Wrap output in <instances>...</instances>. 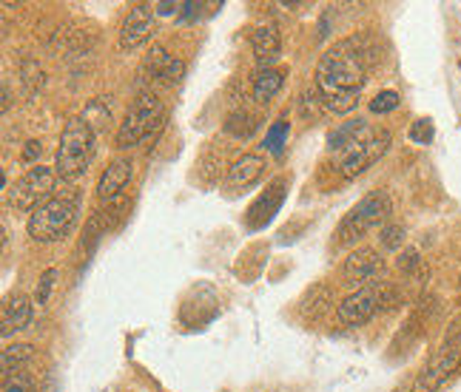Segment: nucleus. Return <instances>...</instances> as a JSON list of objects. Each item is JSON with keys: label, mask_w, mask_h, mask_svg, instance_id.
<instances>
[{"label": "nucleus", "mask_w": 461, "mask_h": 392, "mask_svg": "<svg viewBox=\"0 0 461 392\" xmlns=\"http://www.w3.org/2000/svg\"><path fill=\"white\" fill-rule=\"evenodd\" d=\"M370 71V51L359 38L333 43L316 66V92L330 114L357 109L362 85Z\"/></svg>", "instance_id": "f257e3e1"}, {"label": "nucleus", "mask_w": 461, "mask_h": 392, "mask_svg": "<svg viewBox=\"0 0 461 392\" xmlns=\"http://www.w3.org/2000/svg\"><path fill=\"white\" fill-rule=\"evenodd\" d=\"M92 156H95V129L88 126L86 117H77L68 122L60 137L55 171L60 180H77V176L86 174Z\"/></svg>", "instance_id": "f03ea898"}, {"label": "nucleus", "mask_w": 461, "mask_h": 392, "mask_svg": "<svg viewBox=\"0 0 461 392\" xmlns=\"http://www.w3.org/2000/svg\"><path fill=\"white\" fill-rule=\"evenodd\" d=\"M77 222V202L75 196H51L29 217V236L34 242H55L63 239L72 225Z\"/></svg>", "instance_id": "7ed1b4c3"}, {"label": "nucleus", "mask_w": 461, "mask_h": 392, "mask_svg": "<svg viewBox=\"0 0 461 392\" xmlns=\"http://www.w3.org/2000/svg\"><path fill=\"white\" fill-rule=\"evenodd\" d=\"M163 120H166V109H163V102H159V97L151 92L140 94L129 105V111L117 129V148L140 146V142H143L157 126H163Z\"/></svg>", "instance_id": "20e7f679"}, {"label": "nucleus", "mask_w": 461, "mask_h": 392, "mask_svg": "<svg viewBox=\"0 0 461 392\" xmlns=\"http://www.w3.org/2000/svg\"><path fill=\"white\" fill-rule=\"evenodd\" d=\"M390 210H393L390 193L387 191H370L365 200L339 222V230H336V245L345 247V245L359 242L370 227L382 225L390 217Z\"/></svg>", "instance_id": "39448f33"}, {"label": "nucleus", "mask_w": 461, "mask_h": 392, "mask_svg": "<svg viewBox=\"0 0 461 392\" xmlns=\"http://www.w3.org/2000/svg\"><path fill=\"white\" fill-rule=\"evenodd\" d=\"M58 183V171L55 168H43L34 165L29 168L21 180H17L9 191V205L14 210H38L43 202L51 200V191H55Z\"/></svg>", "instance_id": "423d86ee"}, {"label": "nucleus", "mask_w": 461, "mask_h": 392, "mask_svg": "<svg viewBox=\"0 0 461 392\" xmlns=\"http://www.w3.org/2000/svg\"><path fill=\"white\" fill-rule=\"evenodd\" d=\"M458 367H461V330L450 333L445 342H441V347L433 352V359L428 361V367H424L416 376L413 392H436Z\"/></svg>", "instance_id": "0eeeda50"}, {"label": "nucleus", "mask_w": 461, "mask_h": 392, "mask_svg": "<svg viewBox=\"0 0 461 392\" xmlns=\"http://www.w3.org/2000/svg\"><path fill=\"white\" fill-rule=\"evenodd\" d=\"M390 148V134L387 131H374L367 134L362 142H357L350 151H345L342 163H339V171L345 180H357L359 174H365L374 163H379V159L387 154Z\"/></svg>", "instance_id": "6e6552de"}, {"label": "nucleus", "mask_w": 461, "mask_h": 392, "mask_svg": "<svg viewBox=\"0 0 461 392\" xmlns=\"http://www.w3.org/2000/svg\"><path fill=\"white\" fill-rule=\"evenodd\" d=\"M379 307H384L382 305V284H367V288L342 298V305L336 307V316H339V322L345 327H362L376 316Z\"/></svg>", "instance_id": "1a4fd4ad"}, {"label": "nucleus", "mask_w": 461, "mask_h": 392, "mask_svg": "<svg viewBox=\"0 0 461 392\" xmlns=\"http://www.w3.org/2000/svg\"><path fill=\"white\" fill-rule=\"evenodd\" d=\"M384 271V262L376 251H370V247H359V251H353L345 264H342V281L345 284H376V279L382 276Z\"/></svg>", "instance_id": "9d476101"}, {"label": "nucleus", "mask_w": 461, "mask_h": 392, "mask_svg": "<svg viewBox=\"0 0 461 392\" xmlns=\"http://www.w3.org/2000/svg\"><path fill=\"white\" fill-rule=\"evenodd\" d=\"M154 9L151 4H137L129 14H126V21H122L120 26V49H137V46H143L149 38H151V31H154Z\"/></svg>", "instance_id": "9b49d317"}, {"label": "nucleus", "mask_w": 461, "mask_h": 392, "mask_svg": "<svg viewBox=\"0 0 461 392\" xmlns=\"http://www.w3.org/2000/svg\"><path fill=\"white\" fill-rule=\"evenodd\" d=\"M131 176H134V163L129 156H117L109 163V168L103 171L100 176V183H97V196L100 200H114V196L126 188L131 183Z\"/></svg>", "instance_id": "f8f14e48"}, {"label": "nucleus", "mask_w": 461, "mask_h": 392, "mask_svg": "<svg viewBox=\"0 0 461 392\" xmlns=\"http://www.w3.org/2000/svg\"><path fill=\"white\" fill-rule=\"evenodd\" d=\"M32 325V301L23 293H14L6 298L4 313H0V333L4 338L14 335V333H23Z\"/></svg>", "instance_id": "ddd939ff"}, {"label": "nucleus", "mask_w": 461, "mask_h": 392, "mask_svg": "<svg viewBox=\"0 0 461 392\" xmlns=\"http://www.w3.org/2000/svg\"><path fill=\"white\" fill-rule=\"evenodd\" d=\"M146 71L151 77L163 80V83H176V80H183V75H185V60L168 55L163 46H154L149 51V58H146Z\"/></svg>", "instance_id": "4468645a"}, {"label": "nucleus", "mask_w": 461, "mask_h": 392, "mask_svg": "<svg viewBox=\"0 0 461 392\" xmlns=\"http://www.w3.org/2000/svg\"><path fill=\"white\" fill-rule=\"evenodd\" d=\"M251 49H254V58L262 68H271V63L279 60L282 55V38L276 26H259L251 34Z\"/></svg>", "instance_id": "2eb2a0df"}, {"label": "nucleus", "mask_w": 461, "mask_h": 392, "mask_svg": "<svg viewBox=\"0 0 461 392\" xmlns=\"http://www.w3.org/2000/svg\"><path fill=\"white\" fill-rule=\"evenodd\" d=\"M262 159L254 156V154H245L240 156L234 165L228 168V185L230 188H248V185H254L259 176H262Z\"/></svg>", "instance_id": "dca6fc26"}, {"label": "nucleus", "mask_w": 461, "mask_h": 392, "mask_svg": "<svg viewBox=\"0 0 461 392\" xmlns=\"http://www.w3.org/2000/svg\"><path fill=\"white\" fill-rule=\"evenodd\" d=\"M365 137H367V122L365 120H350V122H342L339 129H333L328 134V146L333 151H350Z\"/></svg>", "instance_id": "f3484780"}, {"label": "nucleus", "mask_w": 461, "mask_h": 392, "mask_svg": "<svg viewBox=\"0 0 461 392\" xmlns=\"http://www.w3.org/2000/svg\"><path fill=\"white\" fill-rule=\"evenodd\" d=\"M285 83V71L279 68H259L254 75V100L257 102H268L276 97V92Z\"/></svg>", "instance_id": "a211bd4d"}, {"label": "nucleus", "mask_w": 461, "mask_h": 392, "mask_svg": "<svg viewBox=\"0 0 461 392\" xmlns=\"http://www.w3.org/2000/svg\"><path fill=\"white\" fill-rule=\"evenodd\" d=\"M34 359V347L32 344H9L4 347V355H0V367H4V379L14 376V372H21V367L26 361Z\"/></svg>", "instance_id": "6ab92c4d"}, {"label": "nucleus", "mask_w": 461, "mask_h": 392, "mask_svg": "<svg viewBox=\"0 0 461 392\" xmlns=\"http://www.w3.org/2000/svg\"><path fill=\"white\" fill-rule=\"evenodd\" d=\"M254 129H257V120L248 114L245 109H240V111H234L228 120H225V131L230 134V137H237V139H248L254 134Z\"/></svg>", "instance_id": "aec40b11"}, {"label": "nucleus", "mask_w": 461, "mask_h": 392, "mask_svg": "<svg viewBox=\"0 0 461 392\" xmlns=\"http://www.w3.org/2000/svg\"><path fill=\"white\" fill-rule=\"evenodd\" d=\"M288 131H291L288 120H276L274 126H271V131L265 134V148L279 156L282 154V146H285V139H288Z\"/></svg>", "instance_id": "412c9836"}, {"label": "nucleus", "mask_w": 461, "mask_h": 392, "mask_svg": "<svg viewBox=\"0 0 461 392\" xmlns=\"http://www.w3.org/2000/svg\"><path fill=\"white\" fill-rule=\"evenodd\" d=\"M399 102H402V97L396 92H379L374 100H370V111H374V114H390V111L399 109Z\"/></svg>", "instance_id": "4be33fe9"}, {"label": "nucleus", "mask_w": 461, "mask_h": 392, "mask_svg": "<svg viewBox=\"0 0 461 392\" xmlns=\"http://www.w3.org/2000/svg\"><path fill=\"white\" fill-rule=\"evenodd\" d=\"M379 242L384 251H399V247L404 245V227L402 225H384L382 234H379Z\"/></svg>", "instance_id": "5701e85b"}, {"label": "nucleus", "mask_w": 461, "mask_h": 392, "mask_svg": "<svg viewBox=\"0 0 461 392\" xmlns=\"http://www.w3.org/2000/svg\"><path fill=\"white\" fill-rule=\"evenodd\" d=\"M55 281H58V271L55 267H49V271L41 276V281H38V293H34V301L38 305H46L49 301V296H51V288H55Z\"/></svg>", "instance_id": "b1692460"}, {"label": "nucleus", "mask_w": 461, "mask_h": 392, "mask_svg": "<svg viewBox=\"0 0 461 392\" xmlns=\"http://www.w3.org/2000/svg\"><path fill=\"white\" fill-rule=\"evenodd\" d=\"M23 83L29 88V94H34V88H41V83H43V71L32 58L23 60Z\"/></svg>", "instance_id": "393cba45"}, {"label": "nucleus", "mask_w": 461, "mask_h": 392, "mask_svg": "<svg viewBox=\"0 0 461 392\" xmlns=\"http://www.w3.org/2000/svg\"><path fill=\"white\" fill-rule=\"evenodd\" d=\"M433 122L430 120H416L413 129H411V139L416 142V146H428V142L433 139Z\"/></svg>", "instance_id": "a878e982"}, {"label": "nucleus", "mask_w": 461, "mask_h": 392, "mask_svg": "<svg viewBox=\"0 0 461 392\" xmlns=\"http://www.w3.org/2000/svg\"><path fill=\"white\" fill-rule=\"evenodd\" d=\"M4 392H34V381L26 372H14V376L4 379Z\"/></svg>", "instance_id": "bb28decb"}, {"label": "nucleus", "mask_w": 461, "mask_h": 392, "mask_svg": "<svg viewBox=\"0 0 461 392\" xmlns=\"http://www.w3.org/2000/svg\"><path fill=\"white\" fill-rule=\"evenodd\" d=\"M41 154H43V146H41V142H38V139H29L21 159H23V163H34V159H38Z\"/></svg>", "instance_id": "cd10ccee"}, {"label": "nucleus", "mask_w": 461, "mask_h": 392, "mask_svg": "<svg viewBox=\"0 0 461 392\" xmlns=\"http://www.w3.org/2000/svg\"><path fill=\"white\" fill-rule=\"evenodd\" d=\"M399 267H402L404 273L416 271V267H419V254H416V251H407V254H404V256L399 259Z\"/></svg>", "instance_id": "c85d7f7f"}, {"label": "nucleus", "mask_w": 461, "mask_h": 392, "mask_svg": "<svg viewBox=\"0 0 461 392\" xmlns=\"http://www.w3.org/2000/svg\"><path fill=\"white\" fill-rule=\"evenodd\" d=\"M159 14H171V12H180V4H157Z\"/></svg>", "instance_id": "c756f323"}]
</instances>
